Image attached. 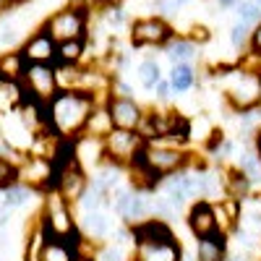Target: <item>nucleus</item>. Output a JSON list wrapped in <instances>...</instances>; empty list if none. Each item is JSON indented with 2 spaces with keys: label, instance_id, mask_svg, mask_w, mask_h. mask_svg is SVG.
I'll return each instance as SVG.
<instances>
[{
  "label": "nucleus",
  "instance_id": "obj_1",
  "mask_svg": "<svg viewBox=\"0 0 261 261\" xmlns=\"http://www.w3.org/2000/svg\"><path fill=\"white\" fill-rule=\"evenodd\" d=\"M97 99L79 89H58L55 97L47 102V125L63 139H73L84 130Z\"/></svg>",
  "mask_w": 261,
  "mask_h": 261
},
{
  "label": "nucleus",
  "instance_id": "obj_2",
  "mask_svg": "<svg viewBox=\"0 0 261 261\" xmlns=\"http://www.w3.org/2000/svg\"><path fill=\"white\" fill-rule=\"evenodd\" d=\"M42 212H39V227L45 230L47 238H60V241H68L71 246H76L81 241V232H79V225L73 222V212H71V204L63 199V196L50 188L42 193Z\"/></svg>",
  "mask_w": 261,
  "mask_h": 261
},
{
  "label": "nucleus",
  "instance_id": "obj_3",
  "mask_svg": "<svg viewBox=\"0 0 261 261\" xmlns=\"http://www.w3.org/2000/svg\"><path fill=\"white\" fill-rule=\"evenodd\" d=\"M86 21H89V11H86V3H71L55 13H50L45 18V29L55 42H65V39H79L86 37Z\"/></svg>",
  "mask_w": 261,
  "mask_h": 261
},
{
  "label": "nucleus",
  "instance_id": "obj_4",
  "mask_svg": "<svg viewBox=\"0 0 261 261\" xmlns=\"http://www.w3.org/2000/svg\"><path fill=\"white\" fill-rule=\"evenodd\" d=\"M144 144H146V139L139 134V130L113 128L110 134L102 139L105 160H107V162H115V165H120V167H128L130 162L141 154Z\"/></svg>",
  "mask_w": 261,
  "mask_h": 261
},
{
  "label": "nucleus",
  "instance_id": "obj_5",
  "mask_svg": "<svg viewBox=\"0 0 261 261\" xmlns=\"http://www.w3.org/2000/svg\"><path fill=\"white\" fill-rule=\"evenodd\" d=\"M24 94L47 105L58 92V79H55V63H27L24 76H21Z\"/></svg>",
  "mask_w": 261,
  "mask_h": 261
},
{
  "label": "nucleus",
  "instance_id": "obj_6",
  "mask_svg": "<svg viewBox=\"0 0 261 261\" xmlns=\"http://www.w3.org/2000/svg\"><path fill=\"white\" fill-rule=\"evenodd\" d=\"M175 37V29L165 16H146L130 24V45L134 47H165Z\"/></svg>",
  "mask_w": 261,
  "mask_h": 261
},
{
  "label": "nucleus",
  "instance_id": "obj_7",
  "mask_svg": "<svg viewBox=\"0 0 261 261\" xmlns=\"http://www.w3.org/2000/svg\"><path fill=\"white\" fill-rule=\"evenodd\" d=\"M141 160L157 172V175H170L175 170H183L186 165H191L188 154L178 146H170L165 141H146L141 149Z\"/></svg>",
  "mask_w": 261,
  "mask_h": 261
},
{
  "label": "nucleus",
  "instance_id": "obj_8",
  "mask_svg": "<svg viewBox=\"0 0 261 261\" xmlns=\"http://www.w3.org/2000/svg\"><path fill=\"white\" fill-rule=\"evenodd\" d=\"M18 180L32 186L37 193H45L55 186V162L39 154H24L18 162Z\"/></svg>",
  "mask_w": 261,
  "mask_h": 261
},
{
  "label": "nucleus",
  "instance_id": "obj_9",
  "mask_svg": "<svg viewBox=\"0 0 261 261\" xmlns=\"http://www.w3.org/2000/svg\"><path fill=\"white\" fill-rule=\"evenodd\" d=\"M113 212L120 217L128 227H134V225L146 220L149 201L144 199V193L136 191V188H118L113 193Z\"/></svg>",
  "mask_w": 261,
  "mask_h": 261
},
{
  "label": "nucleus",
  "instance_id": "obj_10",
  "mask_svg": "<svg viewBox=\"0 0 261 261\" xmlns=\"http://www.w3.org/2000/svg\"><path fill=\"white\" fill-rule=\"evenodd\" d=\"M107 113H110L113 128H125V130H136L141 125L144 110L136 105L134 97H120V94H110L105 99Z\"/></svg>",
  "mask_w": 261,
  "mask_h": 261
},
{
  "label": "nucleus",
  "instance_id": "obj_11",
  "mask_svg": "<svg viewBox=\"0 0 261 261\" xmlns=\"http://www.w3.org/2000/svg\"><path fill=\"white\" fill-rule=\"evenodd\" d=\"M186 222H188V230L196 235V241H199V238H209L214 232H222L220 225H217V209L206 199H199L188 206Z\"/></svg>",
  "mask_w": 261,
  "mask_h": 261
},
{
  "label": "nucleus",
  "instance_id": "obj_12",
  "mask_svg": "<svg viewBox=\"0 0 261 261\" xmlns=\"http://www.w3.org/2000/svg\"><path fill=\"white\" fill-rule=\"evenodd\" d=\"M183 246L178 238L170 241H139L134 243V261H178Z\"/></svg>",
  "mask_w": 261,
  "mask_h": 261
},
{
  "label": "nucleus",
  "instance_id": "obj_13",
  "mask_svg": "<svg viewBox=\"0 0 261 261\" xmlns=\"http://www.w3.org/2000/svg\"><path fill=\"white\" fill-rule=\"evenodd\" d=\"M55 47L58 42L39 27L21 42V55L27 58V63H55Z\"/></svg>",
  "mask_w": 261,
  "mask_h": 261
},
{
  "label": "nucleus",
  "instance_id": "obj_14",
  "mask_svg": "<svg viewBox=\"0 0 261 261\" xmlns=\"http://www.w3.org/2000/svg\"><path fill=\"white\" fill-rule=\"evenodd\" d=\"M79 232L86 241H102V238L110 235V220L99 212V209H89V212H81V220L76 222Z\"/></svg>",
  "mask_w": 261,
  "mask_h": 261
},
{
  "label": "nucleus",
  "instance_id": "obj_15",
  "mask_svg": "<svg viewBox=\"0 0 261 261\" xmlns=\"http://www.w3.org/2000/svg\"><path fill=\"white\" fill-rule=\"evenodd\" d=\"M193 256L196 261H222L227 256V232H214L209 238H199Z\"/></svg>",
  "mask_w": 261,
  "mask_h": 261
},
{
  "label": "nucleus",
  "instance_id": "obj_16",
  "mask_svg": "<svg viewBox=\"0 0 261 261\" xmlns=\"http://www.w3.org/2000/svg\"><path fill=\"white\" fill-rule=\"evenodd\" d=\"M113 130V120H110V113H107V105L102 102H97L94 107H92V113H89V118H86V123H84V130L79 136H94V139H105L107 134Z\"/></svg>",
  "mask_w": 261,
  "mask_h": 261
},
{
  "label": "nucleus",
  "instance_id": "obj_17",
  "mask_svg": "<svg viewBox=\"0 0 261 261\" xmlns=\"http://www.w3.org/2000/svg\"><path fill=\"white\" fill-rule=\"evenodd\" d=\"M76 258H79L76 246H71L68 241H60V238H47L45 235L39 261H76Z\"/></svg>",
  "mask_w": 261,
  "mask_h": 261
},
{
  "label": "nucleus",
  "instance_id": "obj_18",
  "mask_svg": "<svg viewBox=\"0 0 261 261\" xmlns=\"http://www.w3.org/2000/svg\"><path fill=\"white\" fill-rule=\"evenodd\" d=\"M27 68V58L21 50H3L0 53V81H21Z\"/></svg>",
  "mask_w": 261,
  "mask_h": 261
},
{
  "label": "nucleus",
  "instance_id": "obj_19",
  "mask_svg": "<svg viewBox=\"0 0 261 261\" xmlns=\"http://www.w3.org/2000/svg\"><path fill=\"white\" fill-rule=\"evenodd\" d=\"M222 175H225V196H227V199H238V201L248 199V193H251L253 186H251V180L235 165L227 172H222Z\"/></svg>",
  "mask_w": 261,
  "mask_h": 261
},
{
  "label": "nucleus",
  "instance_id": "obj_20",
  "mask_svg": "<svg viewBox=\"0 0 261 261\" xmlns=\"http://www.w3.org/2000/svg\"><path fill=\"white\" fill-rule=\"evenodd\" d=\"M196 86V68L193 63H172L170 68V89L172 92H191Z\"/></svg>",
  "mask_w": 261,
  "mask_h": 261
},
{
  "label": "nucleus",
  "instance_id": "obj_21",
  "mask_svg": "<svg viewBox=\"0 0 261 261\" xmlns=\"http://www.w3.org/2000/svg\"><path fill=\"white\" fill-rule=\"evenodd\" d=\"M165 55L170 58V63H193V58L199 55V47L188 37H172L165 45Z\"/></svg>",
  "mask_w": 261,
  "mask_h": 261
},
{
  "label": "nucleus",
  "instance_id": "obj_22",
  "mask_svg": "<svg viewBox=\"0 0 261 261\" xmlns=\"http://www.w3.org/2000/svg\"><path fill=\"white\" fill-rule=\"evenodd\" d=\"M84 53H86V37L58 42V47H55V63H81Z\"/></svg>",
  "mask_w": 261,
  "mask_h": 261
},
{
  "label": "nucleus",
  "instance_id": "obj_23",
  "mask_svg": "<svg viewBox=\"0 0 261 261\" xmlns=\"http://www.w3.org/2000/svg\"><path fill=\"white\" fill-rule=\"evenodd\" d=\"M32 199H37V191L32 186H27V183H21V180H16V183H11L6 188V201H8L11 212L24 209L27 204H32Z\"/></svg>",
  "mask_w": 261,
  "mask_h": 261
},
{
  "label": "nucleus",
  "instance_id": "obj_24",
  "mask_svg": "<svg viewBox=\"0 0 261 261\" xmlns=\"http://www.w3.org/2000/svg\"><path fill=\"white\" fill-rule=\"evenodd\" d=\"M235 167L251 180V186H256L261 180V157H258V151H243L241 160L235 162Z\"/></svg>",
  "mask_w": 261,
  "mask_h": 261
},
{
  "label": "nucleus",
  "instance_id": "obj_25",
  "mask_svg": "<svg viewBox=\"0 0 261 261\" xmlns=\"http://www.w3.org/2000/svg\"><path fill=\"white\" fill-rule=\"evenodd\" d=\"M136 76H139L141 89H149V92H151V89H154V84L162 79V68H160L157 60H141Z\"/></svg>",
  "mask_w": 261,
  "mask_h": 261
},
{
  "label": "nucleus",
  "instance_id": "obj_26",
  "mask_svg": "<svg viewBox=\"0 0 261 261\" xmlns=\"http://www.w3.org/2000/svg\"><path fill=\"white\" fill-rule=\"evenodd\" d=\"M235 11H238V18L248 27H256L261 21V3L258 0H238Z\"/></svg>",
  "mask_w": 261,
  "mask_h": 261
},
{
  "label": "nucleus",
  "instance_id": "obj_27",
  "mask_svg": "<svg viewBox=\"0 0 261 261\" xmlns=\"http://www.w3.org/2000/svg\"><path fill=\"white\" fill-rule=\"evenodd\" d=\"M42 243H45V230L39 227V220L32 230V235L27 238V248H24V261H39L42 256Z\"/></svg>",
  "mask_w": 261,
  "mask_h": 261
},
{
  "label": "nucleus",
  "instance_id": "obj_28",
  "mask_svg": "<svg viewBox=\"0 0 261 261\" xmlns=\"http://www.w3.org/2000/svg\"><path fill=\"white\" fill-rule=\"evenodd\" d=\"M102 21L110 29H120V27H125V8L120 6V3H115V0H107L105 3V11H102Z\"/></svg>",
  "mask_w": 261,
  "mask_h": 261
},
{
  "label": "nucleus",
  "instance_id": "obj_29",
  "mask_svg": "<svg viewBox=\"0 0 261 261\" xmlns=\"http://www.w3.org/2000/svg\"><path fill=\"white\" fill-rule=\"evenodd\" d=\"M251 32L253 27L243 24V21H238V24L230 29V45L241 53H248V45H251Z\"/></svg>",
  "mask_w": 261,
  "mask_h": 261
},
{
  "label": "nucleus",
  "instance_id": "obj_30",
  "mask_svg": "<svg viewBox=\"0 0 261 261\" xmlns=\"http://www.w3.org/2000/svg\"><path fill=\"white\" fill-rule=\"evenodd\" d=\"M16 180H18V162H13L6 154H0V188H8Z\"/></svg>",
  "mask_w": 261,
  "mask_h": 261
},
{
  "label": "nucleus",
  "instance_id": "obj_31",
  "mask_svg": "<svg viewBox=\"0 0 261 261\" xmlns=\"http://www.w3.org/2000/svg\"><path fill=\"white\" fill-rule=\"evenodd\" d=\"M97 261H125V256H123V248H120L118 243H113V246H105V248H99Z\"/></svg>",
  "mask_w": 261,
  "mask_h": 261
},
{
  "label": "nucleus",
  "instance_id": "obj_32",
  "mask_svg": "<svg viewBox=\"0 0 261 261\" xmlns=\"http://www.w3.org/2000/svg\"><path fill=\"white\" fill-rule=\"evenodd\" d=\"M188 39L193 42V45H206V42L212 39V34H209V29H206V27H193Z\"/></svg>",
  "mask_w": 261,
  "mask_h": 261
},
{
  "label": "nucleus",
  "instance_id": "obj_33",
  "mask_svg": "<svg viewBox=\"0 0 261 261\" xmlns=\"http://www.w3.org/2000/svg\"><path fill=\"white\" fill-rule=\"evenodd\" d=\"M186 3H188V0H157V8L162 13H178Z\"/></svg>",
  "mask_w": 261,
  "mask_h": 261
},
{
  "label": "nucleus",
  "instance_id": "obj_34",
  "mask_svg": "<svg viewBox=\"0 0 261 261\" xmlns=\"http://www.w3.org/2000/svg\"><path fill=\"white\" fill-rule=\"evenodd\" d=\"M11 206H8V201H6V188H0V227H6L8 222H11Z\"/></svg>",
  "mask_w": 261,
  "mask_h": 261
},
{
  "label": "nucleus",
  "instance_id": "obj_35",
  "mask_svg": "<svg viewBox=\"0 0 261 261\" xmlns=\"http://www.w3.org/2000/svg\"><path fill=\"white\" fill-rule=\"evenodd\" d=\"M248 53H253L256 58H261V21L253 27L251 32V45H248Z\"/></svg>",
  "mask_w": 261,
  "mask_h": 261
},
{
  "label": "nucleus",
  "instance_id": "obj_36",
  "mask_svg": "<svg viewBox=\"0 0 261 261\" xmlns=\"http://www.w3.org/2000/svg\"><path fill=\"white\" fill-rule=\"evenodd\" d=\"M154 89H157V97H160V99H167L170 92H172V89H170V81H162V79L154 84Z\"/></svg>",
  "mask_w": 261,
  "mask_h": 261
},
{
  "label": "nucleus",
  "instance_id": "obj_37",
  "mask_svg": "<svg viewBox=\"0 0 261 261\" xmlns=\"http://www.w3.org/2000/svg\"><path fill=\"white\" fill-rule=\"evenodd\" d=\"M214 3H217V8L230 11V8H235V6H238V0H214Z\"/></svg>",
  "mask_w": 261,
  "mask_h": 261
},
{
  "label": "nucleus",
  "instance_id": "obj_38",
  "mask_svg": "<svg viewBox=\"0 0 261 261\" xmlns=\"http://www.w3.org/2000/svg\"><path fill=\"white\" fill-rule=\"evenodd\" d=\"M222 261H251V258H248V253H235V256H230V253H227Z\"/></svg>",
  "mask_w": 261,
  "mask_h": 261
},
{
  "label": "nucleus",
  "instance_id": "obj_39",
  "mask_svg": "<svg viewBox=\"0 0 261 261\" xmlns=\"http://www.w3.org/2000/svg\"><path fill=\"white\" fill-rule=\"evenodd\" d=\"M13 8V0H0V11H8Z\"/></svg>",
  "mask_w": 261,
  "mask_h": 261
},
{
  "label": "nucleus",
  "instance_id": "obj_40",
  "mask_svg": "<svg viewBox=\"0 0 261 261\" xmlns=\"http://www.w3.org/2000/svg\"><path fill=\"white\" fill-rule=\"evenodd\" d=\"M256 151H258V157H261V128L256 130Z\"/></svg>",
  "mask_w": 261,
  "mask_h": 261
},
{
  "label": "nucleus",
  "instance_id": "obj_41",
  "mask_svg": "<svg viewBox=\"0 0 261 261\" xmlns=\"http://www.w3.org/2000/svg\"><path fill=\"white\" fill-rule=\"evenodd\" d=\"M24 3H29V0H13V8L16 6H24Z\"/></svg>",
  "mask_w": 261,
  "mask_h": 261
},
{
  "label": "nucleus",
  "instance_id": "obj_42",
  "mask_svg": "<svg viewBox=\"0 0 261 261\" xmlns=\"http://www.w3.org/2000/svg\"><path fill=\"white\" fill-rule=\"evenodd\" d=\"M76 261H92V258H84V256H79V258H76Z\"/></svg>",
  "mask_w": 261,
  "mask_h": 261
},
{
  "label": "nucleus",
  "instance_id": "obj_43",
  "mask_svg": "<svg viewBox=\"0 0 261 261\" xmlns=\"http://www.w3.org/2000/svg\"><path fill=\"white\" fill-rule=\"evenodd\" d=\"M97 3H107V0H97Z\"/></svg>",
  "mask_w": 261,
  "mask_h": 261
},
{
  "label": "nucleus",
  "instance_id": "obj_44",
  "mask_svg": "<svg viewBox=\"0 0 261 261\" xmlns=\"http://www.w3.org/2000/svg\"><path fill=\"white\" fill-rule=\"evenodd\" d=\"M258 3H261V0H258Z\"/></svg>",
  "mask_w": 261,
  "mask_h": 261
}]
</instances>
